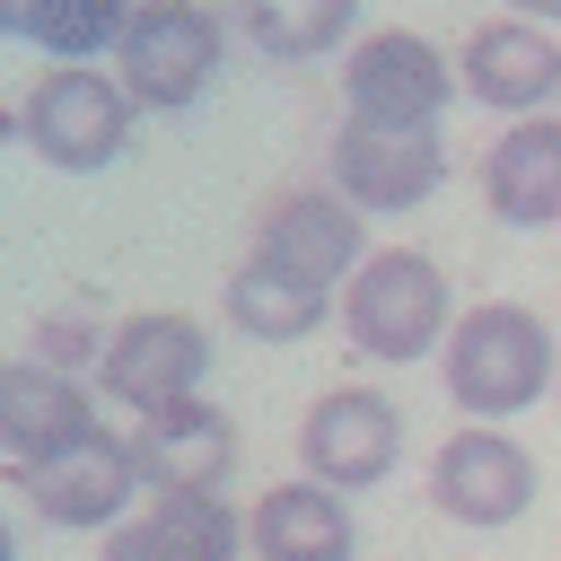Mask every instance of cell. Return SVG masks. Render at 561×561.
Wrapping results in <instances>:
<instances>
[{
	"label": "cell",
	"instance_id": "obj_1",
	"mask_svg": "<svg viewBox=\"0 0 561 561\" xmlns=\"http://www.w3.org/2000/svg\"><path fill=\"white\" fill-rule=\"evenodd\" d=\"M438 386H447V403L465 412V421H517V412H535L552 386H561V342H552V324L535 316V307H517V298H482V307H465L456 324H447V342H438Z\"/></svg>",
	"mask_w": 561,
	"mask_h": 561
},
{
	"label": "cell",
	"instance_id": "obj_2",
	"mask_svg": "<svg viewBox=\"0 0 561 561\" xmlns=\"http://www.w3.org/2000/svg\"><path fill=\"white\" fill-rule=\"evenodd\" d=\"M333 316L351 333L359 359H386V368H412V359H438L447 324H456V289L430 254L412 245H368V263L333 289Z\"/></svg>",
	"mask_w": 561,
	"mask_h": 561
},
{
	"label": "cell",
	"instance_id": "obj_3",
	"mask_svg": "<svg viewBox=\"0 0 561 561\" xmlns=\"http://www.w3.org/2000/svg\"><path fill=\"white\" fill-rule=\"evenodd\" d=\"M228 26L202 0H131L123 35H114V79L140 114H184L210 79H219Z\"/></svg>",
	"mask_w": 561,
	"mask_h": 561
},
{
	"label": "cell",
	"instance_id": "obj_4",
	"mask_svg": "<svg viewBox=\"0 0 561 561\" xmlns=\"http://www.w3.org/2000/svg\"><path fill=\"white\" fill-rule=\"evenodd\" d=\"M131 114H140V105L123 96L114 70H96V61H53V70L26 88L18 131H26V149H35L44 167H61V175H96V167L123 158Z\"/></svg>",
	"mask_w": 561,
	"mask_h": 561
},
{
	"label": "cell",
	"instance_id": "obj_5",
	"mask_svg": "<svg viewBox=\"0 0 561 561\" xmlns=\"http://www.w3.org/2000/svg\"><path fill=\"white\" fill-rule=\"evenodd\" d=\"M324 175L351 210L394 219V210H421L447 184V140H438V123H359V114H342V131L324 149Z\"/></svg>",
	"mask_w": 561,
	"mask_h": 561
},
{
	"label": "cell",
	"instance_id": "obj_6",
	"mask_svg": "<svg viewBox=\"0 0 561 561\" xmlns=\"http://www.w3.org/2000/svg\"><path fill=\"white\" fill-rule=\"evenodd\" d=\"M202 377H210V333H202L193 316H175V307L123 316V324L96 342V394H114L131 421L202 394Z\"/></svg>",
	"mask_w": 561,
	"mask_h": 561
},
{
	"label": "cell",
	"instance_id": "obj_7",
	"mask_svg": "<svg viewBox=\"0 0 561 561\" xmlns=\"http://www.w3.org/2000/svg\"><path fill=\"white\" fill-rule=\"evenodd\" d=\"M456 96V61L412 26H368L342 44V114L359 123H438Z\"/></svg>",
	"mask_w": 561,
	"mask_h": 561
},
{
	"label": "cell",
	"instance_id": "obj_8",
	"mask_svg": "<svg viewBox=\"0 0 561 561\" xmlns=\"http://www.w3.org/2000/svg\"><path fill=\"white\" fill-rule=\"evenodd\" d=\"M394 456H403V412H394V394H377V386H324L316 403H307V421H298V465H307V482H324V491H377L386 473H394Z\"/></svg>",
	"mask_w": 561,
	"mask_h": 561
},
{
	"label": "cell",
	"instance_id": "obj_9",
	"mask_svg": "<svg viewBox=\"0 0 561 561\" xmlns=\"http://www.w3.org/2000/svg\"><path fill=\"white\" fill-rule=\"evenodd\" d=\"M430 508L456 517V526L500 535V526H517V517L535 508V456H526L500 421H465V430L438 438V456H430Z\"/></svg>",
	"mask_w": 561,
	"mask_h": 561
},
{
	"label": "cell",
	"instance_id": "obj_10",
	"mask_svg": "<svg viewBox=\"0 0 561 561\" xmlns=\"http://www.w3.org/2000/svg\"><path fill=\"white\" fill-rule=\"evenodd\" d=\"M254 254L280 263V272L307 280V289H342V280L368 263V210H351L333 184H289V193L263 202Z\"/></svg>",
	"mask_w": 561,
	"mask_h": 561
},
{
	"label": "cell",
	"instance_id": "obj_11",
	"mask_svg": "<svg viewBox=\"0 0 561 561\" xmlns=\"http://www.w3.org/2000/svg\"><path fill=\"white\" fill-rule=\"evenodd\" d=\"M18 482H26L35 517H44V526H70V535H114V526L131 517V500H140L131 438H114V430L79 438V447L53 456V465H26Z\"/></svg>",
	"mask_w": 561,
	"mask_h": 561
},
{
	"label": "cell",
	"instance_id": "obj_12",
	"mask_svg": "<svg viewBox=\"0 0 561 561\" xmlns=\"http://www.w3.org/2000/svg\"><path fill=\"white\" fill-rule=\"evenodd\" d=\"M456 88L473 105L508 114V123L543 114L561 96V44H552V26H535V18H482L465 35V53H456Z\"/></svg>",
	"mask_w": 561,
	"mask_h": 561
},
{
	"label": "cell",
	"instance_id": "obj_13",
	"mask_svg": "<svg viewBox=\"0 0 561 561\" xmlns=\"http://www.w3.org/2000/svg\"><path fill=\"white\" fill-rule=\"evenodd\" d=\"M105 421H96V394L70 377V368H53V359H9L0 368V456L26 473V465H53V456H70L79 438H96Z\"/></svg>",
	"mask_w": 561,
	"mask_h": 561
},
{
	"label": "cell",
	"instance_id": "obj_14",
	"mask_svg": "<svg viewBox=\"0 0 561 561\" xmlns=\"http://www.w3.org/2000/svg\"><path fill=\"white\" fill-rule=\"evenodd\" d=\"M131 465H140V491H228V473H237V421L210 394L140 412L131 421Z\"/></svg>",
	"mask_w": 561,
	"mask_h": 561
},
{
	"label": "cell",
	"instance_id": "obj_15",
	"mask_svg": "<svg viewBox=\"0 0 561 561\" xmlns=\"http://www.w3.org/2000/svg\"><path fill=\"white\" fill-rule=\"evenodd\" d=\"M245 552L254 561H359V517H351V500L342 491H324V482H272V491H254V508H245Z\"/></svg>",
	"mask_w": 561,
	"mask_h": 561
},
{
	"label": "cell",
	"instance_id": "obj_16",
	"mask_svg": "<svg viewBox=\"0 0 561 561\" xmlns=\"http://www.w3.org/2000/svg\"><path fill=\"white\" fill-rule=\"evenodd\" d=\"M482 202L500 228H552L561 219V114H517L482 149Z\"/></svg>",
	"mask_w": 561,
	"mask_h": 561
},
{
	"label": "cell",
	"instance_id": "obj_17",
	"mask_svg": "<svg viewBox=\"0 0 561 561\" xmlns=\"http://www.w3.org/2000/svg\"><path fill=\"white\" fill-rule=\"evenodd\" d=\"M219 307H228V324H237L245 342H307V333H324V316H333V289H307V280H289L280 263L245 254V263L228 272Z\"/></svg>",
	"mask_w": 561,
	"mask_h": 561
},
{
	"label": "cell",
	"instance_id": "obj_18",
	"mask_svg": "<svg viewBox=\"0 0 561 561\" xmlns=\"http://www.w3.org/2000/svg\"><path fill=\"white\" fill-rule=\"evenodd\" d=\"M131 526L158 561H245V508H228V491H149Z\"/></svg>",
	"mask_w": 561,
	"mask_h": 561
},
{
	"label": "cell",
	"instance_id": "obj_19",
	"mask_svg": "<svg viewBox=\"0 0 561 561\" xmlns=\"http://www.w3.org/2000/svg\"><path fill=\"white\" fill-rule=\"evenodd\" d=\"M237 26H245V44L272 53V61H316V53L351 44L359 0H237Z\"/></svg>",
	"mask_w": 561,
	"mask_h": 561
},
{
	"label": "cell",
	"instance_id": "obj_20",
	"mask_svg": "<svg viewBox=\"0 0 561 561\" xmlns=\"http://www.w3.org/2000/svg\"><path fill=\"white\" fill-rule=\"evenodd\" d=\"M123 18H131V0H44V18H35L26 44L44 61H96V53H114Z\"/></svg>",
	"mask_w": 561,
	"mask_h": 561
},
{
	"label": "cell",
	"instance_id": "obj_21",
	"mask_svg": "<svg viewBox=\"0 0 561 561\" xmlns=\"http://www.w3.org/2000/svg\"><path fill=\"white\" fill-rule=\"evenodd\" d=\"M96 561H158V552H149V543H140V526L123 517V526L105 535V552H96Z\"/></svg>",
	"mask_w": 561,
	"mask_h": 561
},
{
	"label": "cell",
	"instance_id": "obj_22",
	"mask_svg": "<svg viewBox=\"0 0 561 561\" xmlns=\"http://www.w3.org/2000/svg\"><path fill=\"white\" fill-rule=\"evenodd\" d=\"M35 18H44V0H0V35H18V44H26V35H35Z\"/></svg>",
	"mask_w": 561,
	"mask_h": 561
},
{
	"label": "cell",
	"instance_id": "obj_23",
	"mask_svg": "<svg viewBox=\"0 0 561 561\" xmlns=\"http://www.w3.org/2000/svg\"><path fill=\"white\" fill-rule=\"evenodd\" d=\"M508 18H535V26H561V0H508Z\"/></svg>",
	"mask_w": 561,
	"mask_h": 561
},
{
	"label": "cell",
	"instance_id": "obj_24",
	"mask_svg": "<svg viewBox=\"0 0 561 561\" xmlns=\"http://www.w3.org/2000/svg\"><path fill=\"white\" fill-rule=\"evenodd\" d=\"M0 561H18V535H9V517H0Z\"/></svg>",
	"mask_w": 561,
	"mask_h": 561
},
{
	"label": "cell",
	"instance_id": "obj_25",
	"mask_svg": "<svg viewBox=\"0 0 561 561\" xmlns=\"http://www.w3.org/2000/svg\"><path fill=\"white\" fill-rule=\"evenodd\" d=\"M552 394H561V386H552Z\"/></svg>",
	"mask_w": 561,
	"mask_h": 561
}]
</instances>
